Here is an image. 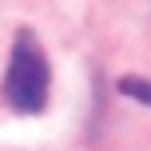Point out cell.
Segmentation results:
<instances>
[{
  "label": "cell",
  "mask_w": 151,
  "mask_h": 151,
  "mask_svg": "<svg viewBox=\"0 0 151 151\" xmlns=\"http://www.w3.org/2000/svg\"><path fill=\"white\" fill-rule=\"evenodd\" d=\"M4 99L24 115L44 111V104H48V60L32 32H20L12 44V60H8V76H4Z\"/></svg>",
  "instance_id": "6da1fadb"
},
{
  "label": "cell",
  "mask_w": 151,
  "mask_h": 151,
  "mask_svg": "<svg viewBox=\"0 0 151 151\" xmlns=\"http://www.w3.org/2000/svg\"><path fill=\"white\" fill-rule=\"evenodd\" d=\"M119 91L131 99H139V104H151V83L147 80H135V76H127V80H119Z\"/></svg>",
  "instance_id": "7a4b0ae2"
}]
</instances>
